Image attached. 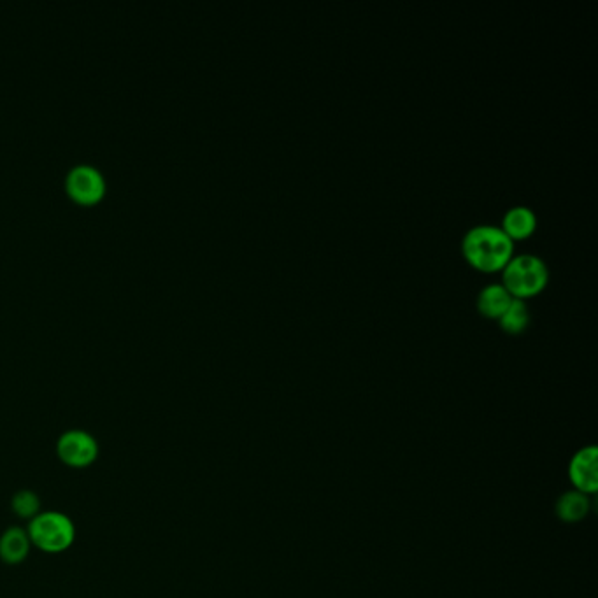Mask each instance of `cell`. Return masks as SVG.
<instances>
[{"mask_svg": "<svg viewBox=\"0 0 598 598\" xmlns=\"http://www.w3.org/2000/svg\"><path fill=\"white\" fill-rule=\"evenodd\" d=\"M513 251V239L495 225H477L463 237V253L479 271L504 269L513 257Z\"/></svg>", "mask_w": 598, "mask_h": 598, "instance_id": "cell-1", "label": "cell"}, {"mask_svg": "<svg viewBox=\"0 0 598 598\" xmlns=\"http://www.w3.org/2000/svg\"><path fill=\"white\" fill-rule=\"evenodd\" d=\"M27 534L32 546L44 553L58 555L71 548L76 541V525L67 514L46 511L30 520Z\"/></svg>", "mask_w": 598, "mask_h": 598, "instance_id": "cell-2", "label": "cell"}, {"mask_svg": "<svg viewBox=\"0 0 598 598\" xmlns=\"http://www.w3.org/2000/svg\"><path fill=\"white\" fill-rule=\"evenodd\" d=\"M548 278V267L537 255H516L504 265V286L516 299H525L541 292Z\"/></svg>", "mask_w": 598, "mask_h": 598, "instance_id": "cell-3", "label": "cell"}, {"mask_svg": "<svg viewBox=\"0 0 598 598\" xmlns=\"http://www.w3.org/2000/svg\"><path fill=\"white\" fill-rule=\"evenodd\" d=\"M99 442L85 430H67L57 442V455L60 462L71 469H86L99 458Z\"/></svg>", "mask_w": 598, "mask_h": 598, "instance_id": "cell-4", "label": "cell"}, {"mask_svg": "<svg viewBox=\"0 0 598 598\" xmlns=\"http://www.w3.org/2000/svg\"><path fill=\"white\" fill-rule=\"evenodd\" d=\"M65 188L72 200L90 206L104 197L106 179L92 165H78L67 174Z\"/></svg>", "mask_w": 598, "mask_h": 598, "instance_id": "cell-5", "label": "cell"}, {"mask_svg": "<svg viewBox=\"0 0 598 598\" xmlns=\"http://www.w3.org/2000/svg\"><path fill=\"white\" fill-rule=\"evenodd\" d=\"M570 483L574 490L593 495L598 490V451L595 446H586L572 456L569 465Z\"/></svg>", "mask_w": 598, "mask_h": 598, "instance_id": "cell-6", "label": "cell"}, {"mask_svg": "<svg viewBox=\"0 0 598 598\" xmlns=\"http://www.w3.org/2000/svg\"><path fill=\"white\" fill-rule=\"evenodd\" d=\"M30 542L27 530L20 527H9L0 535V560L8 565H20L30 555Z\"/></svg>", "mask_w": 598, "mask_h": 598, "instance_id": "cell-7", "label": "cell"}, {"mask_svg": "<svg viewBox=\"0 0 598 598\" xmlns=\"http://www.w3.org/2000/svg\"><path fill=\"white\" fill-rule=\"evenodd\" d=\"M590 495L570 490L556 500V516L565 523H579L590 513Z\"/></svg>", "mask_w": 598, "mask_h": 598, "instance_id": "cell-8", "label": "cell"}, {"mask_svg": "<svg viewBox=\"0 0 598 598\" xmlns=\"http://www.w3.org/2000/svg\"><path fill=\"white\" fill-rule=\"evenodd\" d=\"M537 225L534 211L530 207L516 206L511 207L504 216V232L511 239H523L534 232Z\"/></svg>", "mask_w": 598, "mask_h": 598, "instance_id": "cell-9", "label": "cell"}, {"mask_svg": "<svg viewBox=\"0 0 598 598\" xmlns=\"http://www.w3.org/2000/svg\"><path fill=\"white\" fill-rule=\"evenodd\" d=\"M511 300H513V295L507 292L506 286L488 285L479 293L477 307L481 313L490 318H500V314L506 311Z\"/></svg>", "mask_w": 598, "mask_h": 598, "instance_id": "cell-10", "label": "cell"}, {"mask_svg": "<svg viewBox=\"0 0 598 598\" xmlns=\"http://www.w3.org/2000/svg\"><path fill=\"white\" fill-rule=\"evenodd\" d=\"M528 321H530V313H528V307L523 299H516L509 302L506 311L500 314V325L507 332L511 334H518L523 328L527 327Z\"/></svg>", "mask_w": 598, "mask_h": 598, "instance_id": "cell-11", "label": "cell"}, {"mask_svg": "<svg viewBox=\"0 0 598 598\" xmlns=\"http://www.w3.org/2000/svg\"><path fill=\"white\" fill-rule=\"evenodd\" d=\"M11 509L18 518L34 520L37 514L41 513V500L36 493L22 490V492L15 493V497L11 499Z\"/></svg>", "mask_w": 598, "mask_h": 598, "instance_id": "cell-12", "label": "cell"}]
</instances>
